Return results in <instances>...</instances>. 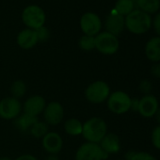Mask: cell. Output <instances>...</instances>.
Instances as JSON below:
<instances>
[{
	"mask_svg": "<svg viewBox=\"0 0 160 160\" xmlns=\"http://www.w3.org/2000/svg\"><path fill=\"white\" fill-rule=\"evenodd\" d=\"M108 134V124L100 117H92L83 122L82 137L87 142L99 144Z\"/></svg>",
	"mask_w": 160,
	"mask_h": 160,
	"instance_id": "obj_1",
	"label": "cell"
},
{
	"mask_svg": "<svg viewBox=\"0 0 160 160\" xmlns=\"http://www.w3.org/2000/svg\"><path fill=\"white\" fill-rule=\"evenodd\" d=\"M152 26L151 16L139 10H134L125 17V28L134 34H143Z\"/></svg>",
	"mask_w": 160,
	"mask_h": 160,
	"instance_id": "obj_2",
	"label": "cell"
},
{
	"mask_svg": "<svg viewBox=\"0 0 160 160\" xmlns=\"http://www.w3.org/2000/svg\"><path fill=\"white\" fill-rule=\"evenodd\" d=\"M110 93V87L103 80H96L91 83L84 92L86 100L95 105L107 102Z\"/></svg>",
	"mask_w": 160,
	"mask_h": 160,
	"instance_id": "obj_3",
	"label": "cell"
},
{
	"mask_svg": "<svg viewBox=\"0 0 160 160\" xmlns=\"http://www.w3.org/2000/svg\"><path fill=\"white\" fill-rule=\"evenodd\" d=\"M132 98L122 91L111 92L107 100L108 108L114 114L122 115L128 112L131 108Z\"/></svg>",
	"mask_w": 160,
	"mask_h": 160,
	"instance_id": "obj_4",
	"label": "cell"
},
{
	"mask_svg": "<svg viewBox=\"0 0 160 160\" xmlns=\"http://www.w3.org/2000/svg\"><path fill=\"white\" fill-rule=\"evenodd\" d=\"M22 20L28 28L37 30L44 26L46 16L41 7L37 5H30L23 11Z\"/></svg>",
	"mask_w": 160,
	"mask_h": 160,
	"instance_id": "obj_5",
	"label": "cell"
},
{
	"mask_svg": "<svg viewBox=\"0 0 160 160\" xmlns=\"http://www.w3.org/2000/svg\"><path fill=\"white\" fill-rule=\"evenodd\" d=\"M108 156L99 144L86 141L76 150L74 160H105Z\"/></svg>",
	"mask_w": 160,
	"mask_h": 160,
	"instance_id": "obj_6",
	"label": "cell"
},
{
	"mask_svg": "<svg viewBox=\"0 0 160 160\" xmlns=\"http://www.w3.org/2000/svg\"><path fill=\"white\" fill-rule=\"evenodd\" d=\"M95 49L103 55H114L120 47L117 36L107 31L100 32L95 37Z\"/></svg>",
	"mask_w": 160,
	"mask_h": 160,
	"instance_id": "obj_7",
	"label": "cell"
},
{
	"mask_svg": "<svg viewBox=\"0 0 160 160\" xmlns=\"http://www.w3.org/2000/svg\"><path fill=\"white\" fill-rule=\"evenodd\" d=\"M23 112V105L20 100L12 96L0 100V118L7 121L15 120Z\"/></svg>",
	"mask_w": 160,
	"mask_h": 160,
	"instance_id": "obj_8",
	"label": "cell"
},
{
	"mask_svg": "<svg viewBox=\"0 0 160 160\" xmlns=\"http://www.w3.org/2000/svg\"><path fill=\"white\" fill-rule=\"evenodd\" d=\"M80 28L84 35L95 37L100 33L102 28V22L100 17L94 12H87L81 16L80 19Z\"/></svg>",
	"mask_w": 160,
	"mask_h": 160,
	"instance_id": "obj_9",
	"label": "cell"
},
{
	"mask_svg": "<svg viewBox=\"0 0 160 160\" xmlns=\"http://www.w3.org/2000/svg\"><path fill=\"white\" fill-rule=\"evenodd\" d=\"M43 122H45L49 126L58 125L64 118V108L62 105L58 102H50L46 104V107L42 112Z\"/></svg>",
	"mask_w": 160,
	"mask_h": 160,
	"instance_id": "obj_10",
	"label": "cell"
},
{
	"mask_svg": "<svg viewBox=\"0 0 160 160\" xmlns=\"http://www.w3.org/2000/svg\"><path fill=\"white\" fill-rule=\"evenodd\" d=\"M42 145L48 154H58L63 148V139L58 132L49 131L42 138Z\"/></svg>",
	"mask_w": 160,
	"mask_h": 160,
	"instance_id": "obj_11",
	"label": "cell"
},
{
	"mask_svg": "<svg viewBox=\"0 0 160 160\" xmlns=\"http://www.w3.org/2000/svg\"><path fill=\"white\" fill-rule=\"evenodd\" d=\"M46 107V101L42 95H32L28 97L23 105V112L30 116L38 118L39 115L42 114Z\"/></svg>",
	"mask_w": 160,
	"mask_h": 160,
	"instance_id": "obj_12",
	"label": "cell"
},
{
	"mask_svg": "<svg viewBox=\"0 0 160 160\" xmlns=\"http://www.w3.org/2000/svg\"><path fill=\"white\" fill-rule=\"evenodd\" d=\"M158 108L159 104L156 97L152 94H147L139 99L138 112L144 118H152L155 115Z\"/></svg>",
	"mask_w": 160,
	"mask_h": 160,
	"instance_id": "obj_13",
	"label": "cell"
},
{
	"mask_svg": "<svg viewBox=\"0 0 160 160\" xmlns=\"http://www.w3.org/2000/svg\"><path fill=\"white\" fill-rule=\"evenodd\" d=\"M105 28L107 32L111 33L115 36L120 35L125 28V18L116 12L109 14L105 22Z\"/></svg>",
	"mask_w": 160,
	"mask_h": 160,
	"instance_id": "obj_14",
	"label": "cell"
},
{
	"mask_svg": "<svg viewBox=\"0 0 160 160\" xmlns=\"http://www.w3.org/2000/svg\"><path fill=\"white\" fill-rule=\"evenodd\" d=\"M102 150L107 154H114L121 150V140L118 135L114 133H108L99 143Z\"/></svg>",
	"mask_w": 160,
	"mask_h": 160,
	"instance_id": "obj_15",
	"label": "cell"
},
{
	"mask_svg": "<svg viewBox=\"0 0 160 160\" xmlns=\"http://www.w3.org/2000/svg\"><path fill=\"white\" fill-rule=\"evenodd\" d=\"M38 42H39V41H38V36H37L36 30H33L30 28H26V29L22 30L17 36L18 45L22 49H25V50L33 48Z\"/></svg>",
	"mask_w": 160,
	"mask_h": 160,
	"instance_id": "obj_16",
	"label": "cell"
},
{
	"mask_svg": "<svg viewBox=\"0 0 160 160\" xmlns=\"http://www.w3.org/2000/svg\"><path fill=\"white\" fill-rule=\"evenodd\" d=\"M145 55L151 61H160V37H154L146 43Z\"/></svg>",
	"mask_w": 160,
	"mask_h": 160,
	"instance_id": "obj_17",
	"label": "cell"
},
{
	"mask_svg": "<svg viewBox=\"0 0 160 160\" xmlns=\"http://www.w3.org/2000/svg\"><path fill=\"white\" fill-rule=\"evenodd\" d=\"M37 121L38 118L22 112L15 120H13V124L20 132H28Z\"/></svg>",
	"mask_w": 160,
	"mask_h": 160,
	"instance_id": "obj_18",
	"label": "cell"
},
{
	"mask_svg": "<svg viewBox=\"0 0 160 160\" xmlns=\"http://www.w3.org/2000/svg\"><path fill=\"white\" fill-rule=\"evenodd\" d=\"M63 128L65 133L69 136L72 137L80 136L82 135L83 122L76 118H70L64 122Z\"/></svg>",
	"mask_w": 160,
	"mask_h": 160,
	"instance_id": "obj_19",
	"label": "cell"
},
{
	"mask_svg": "<svg viewBox=\"0 0 160 160\" xmlns=\"http://www.w3.org/2000/svg\"><path fill=\"white\" fill-rule=\"evenodd\" d=\"M135 4L138 7L139 11L146 13H153L160 8V0H136Z\"/></svg>",
	"mask_w": 160,
	"mask_h": 160,
	"instance_id": "obj_20",
	"label": "cell"
},
{
	"mask_svg": "<svg viewBox=\"0 0 160 160\" xmlns=\"http://www.w3.org/2000/svg\"><path fill=\"white\" fill-rule=\"evenodd\" d=\"M29 134L34 138H42L48 132H49V125L45 122L42 121H37L32 127L29 129Z\"/></svg>",
	"mask_w": 160,
	"mask_h": 160,
	"instance_id": "obj_21",
	"label": "cell"
},
{
	"mask_svg": "<svg viewBox=\"0 0 160 160\" xmlns=\"http://www.w3.org/2000/svg\"><path fill=\"white\" fill-rule=\"evenodd\" d=\"M134 8L135 3L132 0H118L115 5V12L124 17L132 12L134 11Z\"/></svg>",
	"mask_w": 160,
	"mask_h": 160,
	"instance_id": "obj_22",
	"label": "cell"
},
{
	"mask_svg": "<svg viewBox=\"0 0 160 160\" xmlns=\"http://www.w3.org/2000/svg\"><path fill=\"white\" fill-rule=\"evenodd\" d=\"M26 92H27V85L23 80L18 79V80H15V81L12 82V84L11 86L12 97L20 100L22 97L25 96Z\"/></svg>",
	"mask_w": 160,
	"mask_h": 160,
	"instance_id": "obj_23",
	"label": "cell"
},
{
	"mask_svg": "<svg viewBox=\"0 0 160 160\" xmlns=\"http://www.w3.org/2000/svg\"><path fill=\"white\" fill-rule=\"evenodd\" d=\"M78 45L80 49H82L84 51H92L95 49V38L93 36L83 35L79 39Z\"/></svg>",
	"mask_w": 160,
	"mask_h": 160,
	"instance_id": "obj_24",
	"label": "cell"
},
{
	"mask_svg": "<svg viewBox=\"0 0 160 160\" xmlns=\"http://www.w3.org/2000/svg\"><path fill=\"white\" fill-rule=\"evenodd\" d=\"M151 139L153 147H155L157 150H160V125L153 128L152 131Z\"/></svg>",
	"mask_w": 160,
	"mask_h": 160,
	"instance_id": "obj_25",
	"label": "cell"
},
{
	"mask_svg": "<svg viewBox=\"0 0 160 160\" xmlns=\"http://www.w3.org/2000/svg\"><path fill=\"white\" fill-rule=\"evenodd\" d=\"M129 160H157V159L153 155L146 152H135V153Z\"/></svg>",
	"mask_w": 160,
	"mask_h": 160,
	"instance_id": "obj_26",
	"label": "cell"
},
{
	"mask_svg": "<svg viewBox=\"0 0 160 160\" xmlns=\"http://www.w3.org/2000/svg\"><path fill=\"white\" fill-rule=\"evenodd\" d=\"M37 36H38V41L39 42H46L49 37H50V32L48 30L47 28H45L44 26L42 27L41 28L36 30Z\"/></svg>",
	"mask_w": 160,
	"mask_h": 160,
	"instance_id": "obj_27",
	"label": "cell"
},
{
	"mask_svg": "<svg viewBox=\"0 0 160 160\" xmlns=\"http://www.w3.org/2000/svg\"><path fill=\"white\" fill-rule=\"evenodd\" d=\"M138 89L142 93L147 95V94H150V92H151V91L152 89V83L149 81V80L144 79V80H141V81L139 82Z\"/></svg>",
	"mask_w": 160,
	"mask_h": 160,
	"instance_id": "obj_28",
	"label": "cell"
},
{
	"mask_svg": "<svg viewBox=\"0 0 160 160\" xmlns=\"http://www.w3.org/2000/svg\"><path fill=\"white\" fill-rule=\"evenodd\" d=\"M152 26H153V29L154 31L160 36V12L157 13L155 15V17L153 18L152 21Z\"/></svg>",
	"mask_w": 160,
	"mask_h": 160,
	"instance_id": "obj_29",
	"label": "cell"
},
{
	"mask_svg": "<svg viewBox=\"0 0 160 160\" xmlns=\"http://www.w3.org/2000/svg\"><path fill=\"white\" fill-rule=\"evenodd\" d=\"M151 73L155 78L160 79V63H155L151 68Z\"/></svg>",
	"mask_w": 160,
	"mask_h": 160,
	"instance_id": "obj_30",
	"label": "cell"
},
{
	"mask_svg": "<svg viewBox=\"0 0 160 160\" xmlns=\"http://www.w3.org/2000/svg\"><path fill=\"white\" fill-rule=\"evenodd\" d=\"M14 160H38L36 156H34L33 154L30 153H24L19 155L18 157H16Z\"/></svg>",
	"mask_w": 160,
	"mask_h": 160,
	"instance_id": "obj_31",
	"label": "cell"
},
{
	"mask_svg": "<svg viewBox=\"0 0 160 160\" xmlns=\"http://www.w3.org/2000/svg\"><path fill=\"white\" fill-rule=\"evenodd\" d=\"M138 102H139V99H138V98H133L132 101H131V108H130V110H133V111H137V112H138Z\"/></svg>",
	"mask_w": 160,
	"mask_h": 160,
	"instance_id": "obj_32",
	"label": "cell"
},
{
	"mask_svg": "<svg viewBox=\"0 0 160 160\" xmlns=\"http://www.w3.org/2000/svg\"><path fill=\"white\" fill-rule=\"evenodd\" d=\"M44 160H59V157L58 154H48Z\"/></svg>",
	"mask_w": 160,
	"mask_h": 160,
	"instance_id": "obj_33",
	"label": "cell"
},
{
	"mask_svg": "<svg viewBox=\"0 0 160 160\" xmlns=\"http://www.w3.org/2000/svg\"><path fill=\"white\" fill-rule=\"evenodd\" d=\"M155 118H156V121L158 122V123H159V125H160V108H158V109H157V111H156V113H155Z\"/></svg>",
	"mask_w": 160,
	"mask_h": 160,
	"instance_id": "obj_34",
	"label": "cell"
},
{
	"mask_svg": "<svg viewBox=\"0 0 160 160\" xmlns=\"http://www.w3.org/2000/svg\"><path fill=\"white\" fill-rule=\"evenodd\" d=\"M0 160H12V159L8 156H2V157H0Z\"/></svg>",
	"mask_w": 160,
	"mask_h": 160,
	"instance_id": "obj_35",
	"label": "cell"
},
{
	"mask_svg": "<svg viewBox=\"0 0 160 160\" xmlns=\"http://www.w3.org/2000/svg\"><path fill=\"white\" fill-rule=\"evenodd\" d=\"M132 1H133V2L135 3V2H136V0H132Z\"/></svg>",
	"mask_w": 160,
	"mask_h": 160,
	"instance_id": "obj_36",
	"label": "cell"
},
{
	"mask_svg": "<svg viewBox=\"0 0 160 160\" xmlns=\"http://www.w3.org/2000/svg\"><path fill=\"white\" fill-rule=\"evenodd\" d=\"M122 160H125V159H122Z\"/></svg>",
	"mask_w": 160,
	"mask_h": 160,
	"instance_id": "obj_37",
	"label": "cell"
}]
</instances>
